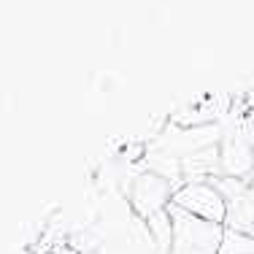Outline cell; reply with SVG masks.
<instances>
[{
  "label": "cell",
  "mask_w": 254,
  "mask_h": 254,
  "mask_svg": "<svg viewBox=\"0 0 254 254\" xmlns=\"http://www.w3.org/2000/svg\"><path fill=\"white\" fill-rule=\"evenodd\" d=\"M68 246L78 254H160L146 219L117 190L95 200L92 214L70 233Z\"/></svg>",
  "instance_id": "obj_1"
},
{
  "label": "cell",
  "mask_w": 254,
  "mask_h": 254,
  "mask_svg": "<svg viewBox=\"0 0 254 254\" xmlns=\"http://www.w3.org/2000/svg\"><path fill=\"white\" fill-rule=\"evenodd\" d=\"M171 216V249L168 254H219L222 238H225V225L197 219V216L181 211L179 205H168Z\"/></svg>",
  "instance_id": "obj_2"
},
{
  "label": "cell",
  "mask_w": 254,
  "mask_h": 254,
  "mask_svg": "<svg viewBox=\"0 0 254 254\" xmlns=\"http://www.w3.org/2000/svg\"><path fill=\"white\" fill-rule=\"evenodd\" d=\"M173 192L176 190H173V184L165 176H160L154 171H143V173L130 179V187L125 190V197L132 205V211L141 219L149 222L157 214L168 211V205L173 200Z\"/></svg>",
  "instance_id": "obj_3"
},
{
  "label": "cell",
  "mask_w": 254,
  "mask_h": 254,
  "mask_svg": "<svg viewBox=\"0 0 254 254\" xmlns=\"http://www.w3.org/2000/svg\"><path fill=\"white\" fill-rule=\"evenodd\" d=\"M171 203L179 205L187 214L197 216V219L214 222V225H225V219H227V203L222 197V192L211 181H190V184H181L173 192Z\"/></svg>",
  "instance_id": "obj_4"
}]
</instances>
